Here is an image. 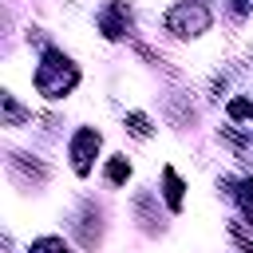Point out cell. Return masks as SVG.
<instances>
[{
  "mask_svg": "<svg viewBox=\"0 0 253 253\" xmlns=\"http://www.w3.org/2000/svg\"><path fill=\"white\" fill-rule=\"evenodd\" d=\"M75 67H71V59L67 55H59V51H43V63H40V71H36V87L47 95V99H59V95H67L71 87H75Z\"/></svg>",
  "mask_w": 253,
  "mask_h": 253,
  "instance_id": "cell-1",
  "label": "cell"
},
{
  "mask_svg": "<svg viewBox=\"0 0 253 253\" xmlns=\"http://www.w3.org/2000/svg\"><path fill=\"white\" fill-rule=\"evenodd\" d=\"M166 28H170L174 36H198V32L210 28V12H206L202 4H174V8L166 12Z\"/></svg>",
  "mask_w": 253,
  "mask_h": 253,
  "instance_id": "cell-2",
  "label": "cell"
},
{
  "mask_svg": "<svg viewBox=\"0 0 253 253\" xmlns=\"http://www.w3.org/2000/svg\"><path fill=\"white\" fill-rule=\"evenodd\" d=\"M95 150H99V130L83 126V130L71 138V166H75V174H87V170H91Z\"/></svg>",
  "mask_w": 253,
  "mask_h": 253,
  "instance_id": "cell-3",
  "label": "cell"
},
{
  "mask_svg": "<svg viewBox=\"0 0 253 253\" xmlns=\"http://www.w3.org/2000/svg\"><path fill=\"white\" fill-rule=\"evenodd\" d=\"M162 182H166V202H170V210H182V182H178V174L166 166L162 170Z\"/></svg>",
  "mask_w": 253,
  "mask_h": 253,
  "instance_id": "cell-4",
  "label": "cell"
},
{
  "mask_svg": "<svg viewBox=\"0 0 253 253\" xmlns=\"http://www.w3.org/2000/svg\"><path fill=\"white\" fill-rule=\"evenodd\" d=\"M0 103H4V123H8V126H20V123L28 119V111L16 103V95H0Z\"/></svg>",
  "mask_w": 253,
  "mask_h": 253,
  "instance_id": "cell-5",
  "label": "cell"
},
{
  "mask_svg": "<svg viewBox=\"0 0 253 253\" xmlns=\"http://www.w3.org/2000/svg\"><path fill=\"white\" fill-rule=\"evenodd\" d=\"M130 178V162L123 158V154H115L111 162H107V182H115V186H123Z\"/></svg>",
  "mask_w": 253,
  "mask_h": 253,
  "instance_id": "cell-6",
  "label": "cell"
},
{
  "mask_svg": "<svg viewBox=\"0 0 253 253\" xmlns=\"http://www.w3.org/2000/svg\"><path fill=\"white\" fill-rule=\"evenodd\" d=\"M126 130H130L134 138H150V134H154L150 119H146V115H138V111H134V115H126Z\"/></svg>",
  "mask_w": 253,
  "mask_h": 253,
  "instance_id": "cell-7",
  "label": "cell"
},
{
  "mask_svg": "<svg viewBox=\"0 0 253 253\" xmlns=\"http://www.w3.org/2000/svg\"><path fill=\"white\" fill-rule=\"evenodd\" d=\"M32 253H67V245H63L59 237H43V241L32 245Z\"/></svg>",
  "mask_w": 253,
  "mask_h": 253,
  "instance_id": "cell-8",
  "label": "cell"
},
{
  "mask_svg": "<svg viewBox=\"0 0 253 253\" xmlns=\"http://www.w3.org/2000/svg\"><path fill=\"white\" fill-rule=\"evenodd\" d=\"M249 115H253V103L249 99H233L229 103V119H249Z\"/></svg>",
  "mask_w": 253,
  "mask_h": 253,
  "instance_id": "cell-9",
  "label": "cell"
}]
</instances>
